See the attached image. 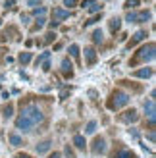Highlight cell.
<instances>
[{"mask_svg": "<svg viewBox=\"0 0 156 158\" xmlns=\"http://www.w3.org/2000/svg\"><path fill=\"white\" fill-rule=\"evenodd\" d=\"M15 2H18V0H6V8H14Z\"/></svg>", "mask_w": 156, "mask_h": 158, "instance_id": "d6a6232c", "label": "cell"}, {"mask_svg": "<svg viewBox=\"0 0 156 158\" xmlns=\"http://www.w3.org/2000/svg\"><path fill=\"white\" fill-rule=\"evenodd\" d=\"M85 60H87V64H95L96 62V50L92 48V46L85 48Z\"/></svg>", "mask_w": 156, "mask_h": 158, "instance_id": "30bf717a", "label": "cell"}, {"mask_svg": "<svg viewBox=\"0 0 156 158\" xmlns=\"http://www.w3.org/2000/svg\"><path fill=\"white\" fill-rule=\"evenodd\" d=\"M77 4H79V0H64V6H68V8L77 6Z\"/></svg>", "mask_w": 156, "mask_h": 158, "instance_id": "4316f807", "label": "cell"}, {"mask_svg": "<svg viewBox=\"0 0 156 158\" xmlns=\"http://www.w3.org/2000/svg\"><path fill=\"white\" fill-rule=\"evenodd\" d=\"M127 21L129 23H141V15H139V12H127Z\"/></svg>", "mask_w": 156, "mask_h": 158, "instance_id": "e0dca14e", "label": "cell"}, {"mask_svg": "<svg viewBox=\"0 0 156 158\" xmlns=\"http://www.w3.org/2000/svg\"><path fill=\"white\" fill-rule=\"evenodd\" d=\"M96 131V122H89L87 123V129H85V133H95Z\"/></svg>", "mask_w": 156, "mask_h": 158, "instance_id": "603a6c76", "label": "cell"}, {"mask_svg": "<svg viewBox=\"0 0 156 158\" xmlns=\"http://www.w3.org/2000/svg\"><path fill=\"white\" fill-rule=\"evenodd\" d=\"M102 39H104L102 29H95V33H92V41H95V43H102Z\"/></svg>", "mask_w": 156, "mask_h": 158, "instance_id": "d6986e66", "label": "cell"}, {"mask_svg": "<svg viewBox=\"0 0 156 158\" xmlns=\"http://www.w3.org/2000/svg\"><path fill=\"white\" fill-rule=\"evenodd\" d=\"M43 69H44V72H48V69H50V62H48V60L43 62Z\"/></svg>", "mask_w": 156, "mask_h": 158, "instance_id": "4dcf8cb0", "label": "cell"}, {"mask_svg": "<svg viewBox=\"0 0 156 158\" xmlns=\"http://www.w3.org/2000/svg\"><path fill=\"white\" fill-rule=\"evenodd\" d=\"M69 54H72L73 58H79V46H77V44H72V46H69Z\"/></svg>", "mask_w": 156, "mask_h": 158, "instance_id": "7402d4cb", "label": "cell"}, {"mask_svg": "<svg viewBox=\"0 0 156 158\" xmlns=\"http://www.w3.org/2000/svg\"><path fill=\"white\" fill-rule=\"evenodd\" d=\"M129 100H131V97H129L127 93L116 89V91L110 94V98H108L106 106H108V110H120V108H123V106H127Z\"/></svg>", "mask_w": 156, "mask_h": 158, "instance_id": "7a4b0ae2", "label": "cell"}, {"mask_svg": "<svg viewBox=\"0 0 156 158\" xmlns=\"http://www.w3.org/2000/svg\"><path fill=\"white\" fill-rule=\"evenodd\" d=\"M41 122H43L41 108L35 106V104H27L25 108L21 110V114L18 116V120H15V127L27 133V131L33 129L37 123H41Z\"/></svg>", "mask_w": 156, "mask_h": 158, "instance_id": "6da1fadb", "label": "cell"}, {"mask_svg": "<svg viewBox=\"0 0 156 158\" xmlns=\"http://www.w3.org/2000/svg\"><path fill=\"white\" fill-rule=\"evenodd\" d=\"M2 114H4V118H6V120H8V118H12V114H14V106H12V104L4 106V108H2Z\"/></svg>", "mask_w": 156, "mask_h": 158, "instance_id": "ffe728a7", "label": "cell"}, {"mask_svg": "<svg viewBox=\"0 0 156 158\" xmlns=\"http://www.w3.org/2000/svg\"><path fill=\"white\" fill-rule=\"evenodd\" d=\"M120 120L125 122V123H135V122L139 120V114H137L135 108H131V110H127V112H123V114L120 116Z\"/></svg>", "mask_w": 156, "mask_h": 158, "instance_id": "5b68a950", "label": "cell"}, {"mask_svg": "<svg viewBox=\"0 0 156 158\" xmlns=\"http://www.w3.org/2000/svg\"><path fill=\"white\" fill-rule=\"evenodd\" d=\"M81 8H85V10L91 12V14H98V12H102V6H100L96 0H83V2H81Z\"/></svg>", "mask_w": 156, "mask_h": 158, "instance_id": "277c9868", "label": "cell"}, {"mask_svg": "<svg viewBox=\"0 0 156 158\" xmlns=\"http://www.w3.org/2000/svg\"><path fill=\"white\" fill-rule=\"evenodd\" d=\"M139 2H141V0H127V2H125V8H127V10H131V8L139 6Z\"/></svg>", "mask_w": 156, "mask_h": 158, "instance_id": "484cf974", "label": "cell"}, {"mask_svg": "<svg viewBox=\"0 0 156 158\" xmlns=\"http://www.w3.org/2000/svg\"><path fill=\"white\" fill-rule=\"evenodd\" d=\"M44 21H46L44 18H39V19H37V25H35V29H41V27L44 25Z\"/></svg>", "mask_w": 156, "mask_h": 158, "instance_id": "f1b7e54d", "label": "cell"}, {"mask_svg": "<svg viewBox=\"0 0 156 158\" xmlns=\"http://www.w3.org/2000/svg\"><path fill=\"white\" fill-rule=\"evenodd\" d=\"M96 21H98V15H95V18H91L89 21H85V25H95Z\"/></svg>", "mask_w": 156, "mask_h": 158, "instance_id": "f546056e", "label": "cell"}, {"mask_svg": "<svg viewBox=\"0 0 156 158\" xmlns=\"http://www.w3.org/2000/svg\"><path fill=\"white\" fill-rule=\"evenodd\" d=\"M91 151L95 152V154H102L106 151V141L102 137H96L95 141H92V147H91Z\"/></svg>", "mask_w": 156, "mask_h": 158, "instance_id": "8992f818", "label": "cell"}, {"mask_svg": "<svg viewBox=\"0 0 156 158\" xmlns=\"http://www.w3.org/2000/svg\"><path fill=\"white\" fill-rule=\"evenodd\" d=\"M120 27H121V19L120 18H112L110 19V31L116 33V31H120Z\"/></svg>", "mask_w": 156, "mask_h": 158, "instance_id": "2e32d148", "label": "cell"}, {"mask_svg": "<svg viewBox=\"0 0 156 158\" xmlns=\"http://www.w3.org/2000/svg\"><path fill=\"white\" fill-rule=\"evenodd\" d=\"M48 58H50V52H43V54H41V56H39V58H37V66H39V64H41V62H44V60H48Z\"/></svg>", "mask_w": 156, "mask_h": 158, "instance_id": "d4e9b609", "label": "cell"}, {"mask_svg": "<svg viewBox=\"0 0 156 158\" xmlns=\"http://www.w3.org/2000/svg\"><path fill=\"white\" fill-rule=\"evenodd\" d=\"M112 158H137V154L131 152V151H127V148H120V151L116 152Z\"/></svg>", "mask_w": 156, "mask_h": 158, "instance_id": "4fadbf2b", "label": "cell"}, {"mask_svg": "<svg viewBox=\"0 0 156 158\" xmlns=\"http://www.w3.org/2000/svg\"><path fill=\"white\" fill-rule=\"evenodd\" d=\"M52 21H56V23H60V21H64V19H68L69 18V10H62V8H54L52 10Z\"/></svg>", "mask_w": 156, "mask_h": 158, "instance_id": "52a82bcc", "label": "cell"}, {"mask_svg": "<svg viewBox=\"0 0 156 158\" xmlns=\"http://www.w3.org/2000/svg\"><path fill=\"white\" fill-rule=\"evenodd\" d=\"M145 37H146V31H143V29H141V31H137V33L133 35V39L129 41V44H127V46H129V48H133V46H135L137 43H141Z\"/></svg>", "mask_w": 156, "mask_h": 158, "instance_id": "8fae6325", "label": "cell"}, {"mask_svg": "<svg viewBox=\"0 0 156 158\" xmlns=\"http://www.w3.org/2000/svg\"><path fill=\"white\" fill-rule=\"evenodd\" d=\"M19 62L21 64H29L31 62V52H21L19 54Z\"/></svg>", "mask_w": 156, "mask_h": 158, "instance_id": "44dd1931", "label": "cell"}, {"mask_svg": "<svg viewBox=\"0 0 156 158\" xmlns=\"http://www.w3.org/2000/svg\"><path fill=\"white\" fill-rule=\"evenodd\" d=\"M50 145H52V143H50L48 139H46V141H43V143H39V145H37V152H39V154H44V152H48V151H50Z\"/></svg>", "mask_w": 156, "mask_h": 158, "instance_id": "9a60e30c", "label": "cell"}, {"mask_svg": "<svg viewBox=\"0 0 156 158\" xmlns=\"http://www.w3.org/2000/svg\"><path fill=\"white\" fill-rule=\"evenodd\" d=\"M0 25H2V19H0Z\"/></svg>", "mask_w": 156, "mask_h": 158, "instance_id": "74e56055", "label": "cell"}, {"mask_svg": "<svg viewBox=\"0 0 156 158\" xmlns=\"http://www.w3.org/2000/svg\"><path fill=\"white\" fill-rule=\"evenodd\" d=\"M150 60H154V43L145 44L143 48L133 56L131 64H139V62H150Z\"/></svg>", "mask_w": 156, "mask_h": 158, "instance_id": "3957f363", "label": "cell"}, {"mask_svg": "<svg viewBox=\"0 0 156 158\" xmlns=\"http://www.w3.org/2000/svg\"><path fill=\"white\" fill-rule=\"evenodd\" d=\"M18 158H33V156H29V154H18Z\"/></svg>", "mask_w": 156, "mask_h": 158, "instance_id": "8d00e7d4", "label": "cell"}, {"mask_svg": "<svg viewBox=\"0 0 156 158\" xmlns=\"http://www.w3.org/2000/svg\"><path fill=\"white\" fill-rule=\"evenodd\" d=\"M48 158H62V154H60V152H52Z\"/></svg>", "mask_w": 156, "mask_h": 158, "instance_id": "836d02e7", "label": "cell"}, {"mask_svg": "<svg viewBox=\"0 0 156 158\" xmlns=\"http://www.w3.org/2000/svg\"><path fill=\"white\" fill-rule=\"evenodd\" d=\"M62 73H64L66 77H72L73 75V66H72V62H69V58L62 60Z\"/></svg>", "mask_w": 156, "mask_h": 158, "instance_id": "9c48e42d", "label": "cell"}, {"mask_svg": "<svg viewBox=\"0 0 156 158\" xmlns=\"http://www.w3.org/2000/svg\"><path fill=\"white\" fill-rule=\"evenodd\" d=\"M145 112H146V116H149L150 123L154 125V114H156V110H154V100H152V98H150L149 102H145Z\"/></svg>", "mask_w": 156, "mask_h": 158, "instance_id": "ba28073f", "label": "cell"}, {"mask_svg": "<svg viewBox=\"0 0 156 158\" xmlns=\"http://www.w3.org/2000/svg\"><path fill=\"white\" fill-rule=\"evenodd\" d=\"M27 4L35 8V6H39V4H41V0H27Z\"/></svg>", "mask_w": 156, "mask_h": 158, "instance_id": "1f68e13d", "label": "cell"}, {"mask_svg": "<svg viewBox=\"0 0 156 158\" xmlns=\"http://www.w3.org/2000/svg\"><path fill=\"white\" fill-rule=\"evenodd\" d=\"M48 27H50V29H56V27H58V23H56V21H50V25H48Z\"/></svg>", "mask_w": 156, "mask_h": 158, "instance_id": "e575fe53", "label": "cell"}, {"mask_svg": "<svg viewBox=\"0 0 156 158\" xmlns=\"http://www.w3.org/2000/svg\"><path fill=\"white\" fill-rule=\"evenodd\" d=\"M73 145L79 148V151H85V147H87V141H85L83 135H75V137H73Z\"/></svg>", "mask_w": 156, "mask_h": 158, "instance_id": "5bb4252c", "label": "cell"}, {"mask_svg": "<svg viewBox=\"0 0 156 158\" xmlns=\"http://www.w3.org/2000/svg\"><path fill=\"white\" fill-rule=\"evenodd\" d=\"M33 14L37 15V18H39V15H41V18H43V15L46 14V8H44V6H41V8H35V10H33Z\"/></svg>", "mask_w": 156, "mask_h": 158, "instance_id": "cb8c5ba5", "label": "cell"}, {"mask_svg": "<svg viewBox=\"0 0 156 158\" xmlns=\"http://www.w3.org/2000/svg\"><path fill=\"white\" fill-rule=\"evenodd\" d=\"M54 39H56V35H54V33H48V35L44 37V43L48 44V43H52V41H54Z\"/></svg>", "mask_w": 156, "mask_h": 158, "instance_id": "83f0119b", "label": "cell"}, {"mask_svg": "<svg viewBox=\"0 0 156 158\" xmlns=\"http://www.w3.org/2000/svg\"><path fill=\"white\" fill-rule=\"evenodd\" d=\"M10 143H12L14 147H21L23 141H21V137L18 135V133H10Z\"/></svg>", "mask_w": 156, "mask_h": 158, "instance_id": "ac0fdd59", "label": "cell"}, {"mask_svg": "<svg viewBox=\"0 0 156 158\" xmlns=\"http://www.w3.org/2000/svg\"><path fill=\"white\" fill-rule=\"evenodd\" d=\"M66 154L68 156H73V152H72V148H69V147H66Z\"/></svg>", "mask_w": 156, "mask_h": 158, "instance_id": "d590c367", "label": "cell"}, {"mask_svg": "<svg viewBox=\"0 0 156 158\" xmlns=\"http://www.w3.org/2000/svg\"><path fill=\"white\" fill-rule=\"evenodd\" d=\"M150 75H152V68H141L133 72V77H141V79H149Z\"/></svg>", "mask_w": 156, "mask_h": 158, "instance_id": "7c38bea8", "label": "cell"}]
</instances>
